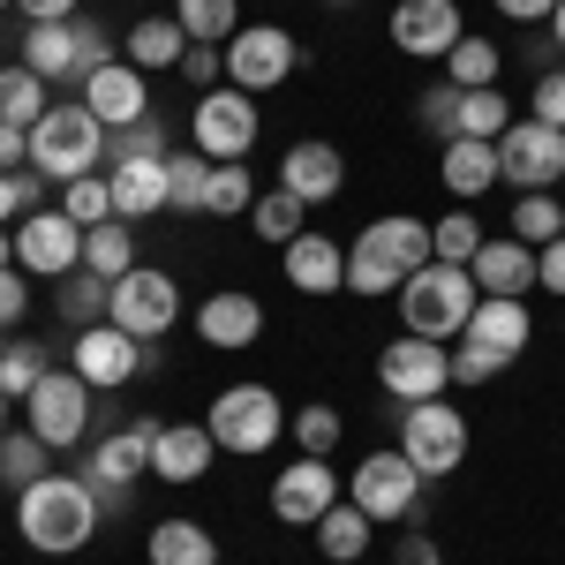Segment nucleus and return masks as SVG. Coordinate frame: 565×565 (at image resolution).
Instances as JSON below:
<instances>
[{"label":"nucleus","instance_id":"a19ab883","mask_svg":"<svg viewBox=\"0 0 565 565\" xmlns=\"http://www.w3.org/2000/svg\"><path fill=\"white\" fill-rule=\"evenodd\" d=\"M204 181H212L204 151H167V212H204Z\"/></svg>","mask_w":565,"mask_h":565},{"label":"nucleus","instance_id":"603ef678","mask_svg":"<svg viewBox=\"0 0 565 565\" xmlns=\"http://www.w3.org/2000/svg\"><path fill=\"white\" fill-rule=\"evenodd\" d=\"M392 565H445V551L430 543V527H407V535L392 543Z\"/></svg>","mask_w":565,"mask_h":565},{"label":"nucleus","instance_id":"13d9d810","mask_svg":"<svg viewBox=\"0 0 565 565\" xmlns=\"http://www.w3.org/2000/svg\"><path fill=\"white\" fill-rule=\"evenodd\" d=\"M551 8L558 0H498V15H513V23H551Z\"/></svg>","mask_w":565,"mask_h":565},{"label":"nucleus","instance_id":"79ce46f5","mask_svg":"<svg viewBox=\"0 0 565 565\" xmlns=\"http://www.w3.org/2000/svg\"><path fill=\"white\" fill-rule=\"evenodd\" d=\"M45 370H53V354H45L39 340H8V354H0V392H8V399H31V392L45 385Z\"/></svg>","mask_w":565,"mask_h":565},{"label":"nucleus","instance_id":"6e6552de","mask_svg":"<svg viewBox=\"0 0 565 565\" xmlns=\"http://www.w3.org/2000/svg\"><path fill=\"white\" fill-rule=\"evenodd\" d=\"M257 98L249 90H234V84H218L196 98V114H189V143L212 159V167H242L249 159V143H257Z\"/></svg>","mask_w":565,"mask_h":565},{"label":"nucleus","instance_id":"f3484780","mask_svg":"<svg viewBox=\"0 0 565 565\" xmlns=\"http://www.w3.org/2000/svg\"><path fill=\"white\" fill-rule=\"evenodd\" d=\"M498 174L513 181L521 196H535V189H551V181H565V129H551V121H535V114H521L513 129L498 136Z\"/></svg>","mask_w":565,"mask_h":565},{"label":"nucleus","instance_id":"ea45409f","mask_svg":"<svg viewBox=\"0 0 565 565\" xmlns=\"http://www.w3.org/2000/svg\"><path fill=\"white\" fill-rule=\"evenodd\" d=\"M287 430H295V445H302L309 460H332L348 423H340V407H332V399H309V407H295V415H287Z\"/></svg>","mask_w":565,"mask_h":565},{"label":"nucleus","instance_id":"4c0bfd02","mask_svg":"<svg viewBox=\"0 0 565 565\" xmlns=\"http://www.w3.org/2000/svg\"><path fill=\"white\" fill-rule=\"evenodd\" d=\"M498 68H505V45H490V39H460L445 53V84L452 90H490Z\"/></svg>","mask_w":565,"mask_h":565},{"label":"nucleus","instance_id":"49530a36","mask_svg":"<svg viewBox=\"0 0 565 565\" xmlns=\"http://www.w3.org/2000/svg\"><path fill=\"white\" fill-rule=\"evenodd\" d=\"M121 159H167V121L151 114V121L114 129V136H106V167H121Z\"/></svg>","mask_w":565,"mask_h":565},{"label":"nucleus","instance_id":"c756f323","mask_svg":"<svg viewBox=\"0 0 565 565\" xmlns=\"http://www.w3.org/2000/svg\"><path fill=\"white\" fill-rule=\"evenodd\" d=\"M181 53H189V31H181L174 15H143L129 39H121V61H129V68H143V76L181 68Z\"/></svg>","mask_w":565,"mask_h":565},{"label":"nucleus","instance_id":"aec40b11","mask_svg":"<svg viewBox=\"0 0 565 565\" xmlns=\"http://www.w3.org/2000/svg\"><path fill=\"white\" fill-rule=\"evenodd\" d=\"M460 39H468L460 0H399V8H392V45H399L407 61H445Z\"/></svg>","mask_w":565,"mask_h":565},{"label":"nucleus","instance_id":"7ed1b4c3","mask_svg":"<svg viewBox=\"0 0 565 565\" xmlns=\"http://www.w3.org/2000/svg\"><path fill=\"white\" fill-rule=\"evenodd\" d=\"M399 302V324L415 332V340H460L468 332V317H476V302H482V287H476V271L468 264H423V271H407V287L392 295Z\"/></svg>","mask_w":565,"mask_h":565},{"label":"nucleus","instance_id":"f03ea898","mask_svg":"<svg viewBox=\"0 0 565 565\" xmlns=\"http://www.w3.org/2000/svg\"><path fill=\"white\" fill-rule=\"evenodd\" d=\"M437 249H430V218L415 212H385L362 226V242L348 249V295H370V302H385L407 287V271H423Z\"/></svg>","mask_w":565,"mask_h":565},{"label":"nucleus","instance_id":"09e8293b","mask_svg":"<svg viewBox=\"0 0 565 565\" xmlns=\"http://www.w3.org/2000/svg\"><path fill=\"white\" fill-rule=\"evenodd\" d=\"M415 121H423L437 143H452V136H460V90H452V84H430L423 98H415Z\"/></svg>","mask_w":565,"mask_h":565},{"label":"nucleus","instance_id":"473e14b6","mask_svg":"<svg viewBox=\"0 0 565 565\" xmlns=\"http://www.w3.org/2000/svg\"><path fill=\"white\" fill-rule=\"evenodd\" d=\"M39 476H53V445L39 430H0V490H31Z\"/></svg>","mask_w":565,"mask_h":565},{"label":"nucleus","instance_id":"58836bf2","mask_svg":"<svg viewBox=\"0 0 565 565\" xmlns=\"http://www.w3.org/2000/svg\"><path fill=\"white\" fill-rule=\"evenodd\" d=\"M505 234H513V242H527V249H551V242L565 234V204L551 196V189H535V196H521V204H513V226H505Z\"/></svg>","mask_w":565,"mask_h":565},{"label":"nucleus","instance_id":"c03bdc74","mask_svg":"<svg viewBox=\"0 0 565 565\" xmlns=\"http://www.w3.org/2000/svg\"><path fill=\"white\" fill-rule=\"evenodd\" d=\"M430 249H437V264H476V249H482V218H476V212H445V218H430Z\"/></svg>","mask_w":565,"mask_h":565},{"label":"nucleus","instance_id":"2f4dec72","mask_svg":"<svg viewBox=\"0 0 565 565\" xmlns=\"http://www.w3.org/2000/svg\"><path fill=\"white\" fill-rule=\"evenodd\" d=\"M53 309H61V324L68 332H84V324H106V309H114V279H98V271H68L61 287H53Z\"/></svg>","mask_w":565,"mask_h":565},{"label":"nucleus","instance_id":"dca6fc26","mask_svg":"<svg viewBox=\"0 0 565 565\" xmlns=\"http://www.w3.org/2000/svg\"><path fill=\"white\" fill-rule=\"evenodd\" d=\"M377 385L407 407V399H437V392L452 385V348L445 340H415V332H399L377 348Z\"/></svg>","mask_w":565,"mask_h":565},{"label":"nucleus","instance_id":"37998d69","mask_svg":"<svg viewBox=\"0 0 565 565\" xmlns=\"http://www.w3.org/2000/svg\"><path fill=\"white\" fill-rule=\"evenodd\" d=\"M249 204H257L249 167H212V181H204V218H249Z\"/></svg>","mask_w":565,"mask_h":565},{"label":"nucleus","instance_id":"338daca9","mask_svg":"<svg viewBox=\"0 0 565 565\" xmlns=\"http://www.w3.org/2000/svg\"><path fill=\"white\" fill-rule=\"evenodd\" d=\"M0 354H8V332H0Z\"/></svg>","mask_w":565,"mask_h":565},{"label":"nucleus","instance_id":"052dcab7","mask_svg":"<svg viewBox=\"0 0 565 565\" xmlns=\"http://www.w3.org/2000/svg\"><path fill=\"white\" fill-rule=\"evenodd\" d=\"M23 212V174H0V226Z\"/></svg>","mask_w":565,"mask_h":565},{"label":"nucleus","instance_id":"bf43d9fd","mask_svg":"<svg viewBox=\"0 0 565 565\" xmlns=\"http://www.w3.org/2000/svg\"><path fill=\"white\" fill-rule=\"evenodd\" d=\"M452 385H490V370H482L476 354H460V348H452Z\"/></svg>","mask_w":565,"mask_h":565},{"label":"nucleus","instance_id":"f8f14e48","mask_svg":"<svg viewBox=\"0 0 565 565\" xmlns=\"http://www.w3.org/2000/svg\"><path fill=\"white\" fill-rule=\"evenodd\" d=\"M348 498L370 513L377 527L392 521H415V505H423V476H415V460L399 452V445H377L362 468L348 476Z\"/></svg>","mask_w":565,"mask_h":565},{"label":"nucleus","instance_id":"f257e3e1","mask_svg":"<svg viewBox=\"0 0 565 565\" xmlns=\"http://www.w3.org/2000/svg\"><path fill=\"white\" fill-rule=\"evenodd\" d=\"M98 490H90L84 476H39L31 490H15V535L31 543V551H45V558H68V551H84L90 535H98Z\"/></svg>","mask_w":565,"mask_h":565},{"label":"nucleus","instance_id":"bb28decb","mask_svg":"<svg viewBox=\"0 0 565 565\" xmlns=\"http://www.w3.org/2000/svg\"><path fill=\"white\" fill-rule=\"evenodd\" d=\"M106 189H114V218L143 226L151 212H167V159H121L106 167Z\"/></svg>","mask_w":565,"mask_h":565},{"label":"nucleus","instance_id":"de8ad7c7","mask_svg":"<svg viewBox=\"0 0 565 565\" xmlns=\"http://www.w3.org/2000/svg\"><path fill=\"white\" fill-rule=\"evenodd\" d=\"M61 212L76 218V226H106L114 218V189H106V174H84L61 189Z\"/></svg>","mask_w":565,"mask_h":565},{"label":"nucleus","instance_id":"c9c22d12","mask_svg":"<svg viewBox=\"0 0 565 565\" xmlns=\"http://www.w3.org/2000/svg\"><path fill=\"white\" fill-rule=\"evenodd\" d=\"M45 106H53V84H45V76H31L23 61H15V68H0V121H15V129H39Z\"/></svg>","mask_w":565,"mask_h":565},{"label":"nucleus","instance_id":"69168bd1","mask_svg":"<svg viewBox=\"0 0 565 565\" xmlns=\"http://www.w3.org/2000/svg\"><path fill=\"white\" fill-rule=\"evenodd\" d=\"M8 8H15V0H0V15H8Z\"/></svg>","mask_w":565,"mask_h":565},{"label":"nucleus","instance_id":"393cba45","mask_svg":"<svg viewBox=\"0 0 565 565\" xmlns=\"http://www.w3.org/2000/svg\"><path fill=\"white\" fill-rule=\"evenodd\" d=\"M212 460H218V445H212V430H204V423H167V430H159V445H151V476L174 482V490L204 482V476H212Z\"/></svg>","mask_w":565,"mask_h":565},{"label":"nucleus","instance_id":"a878e982","mask_svg":"<svg viewBox=\"0 0 565 565\" xmlns=\"http://www.w3.org/2000/svg\"><path fill=\"white\" fill-rule=\"evenodd\" d=\"M468 271H476L482 295H513V302H527V287H535V249L513 242V234H482V249H476Z\"/></svg>","mask_w":565,"mask_h":565},{"label":"nucleus","instance_id":"6e6d98bb","mask_svg":"<svg viewBox=\"0 0 565 565\" xmlns=\"http://www.w3.org/2000/svg\"><path fill=\"white\" fill-rule=\"evenodd\" d=\"M535 287H551V295H565V234L551 242V249H535Z\"/></svg>","mask_w":565,"mask_h":565},{"label":"nucleus","instance_id":"6ab92c4d","mask_svg":"<svg viewBox=\"0 0 565 565\" xmlns=\"http://www.w3.org/2000/svg\"><path fill=\"white\" fill-rule=\"evenodd\" d=\"M332 505H340V476H332V460H309V452H295V460L271 476V521L317 527Z\"/></svg>","mask_w":565,"mask_h":565},{"label":"nucleus","instance_id":"e433bc0d","mask_svg":"<svg viewBox=\"0 0 565 565\" xmlns=\"http://www.w3.org/2000/svg\"><path fill=\"white\" fill-rule=\"evenodd\" d=\"M174 23L189 31V45H226L242 31V0H174Z\"/></svg>","mask_w":565,"mask_h":565},{"label":"nucleus","instance_id":"4d7b16f0","mask_svg":"<svg viewBox=\"0 0 565 565\" xmlns=\"http://www.w3.org/2000/svg\"><path fill=\"white\" fill-rule=\"evenodd\" d=\"M23 8V23H68L76 15V0H15Z\"/></svg>","mask_w":565,"mask_h":565},{"label":"nucleus","instance_id":"a211bd4d","mask_svg":"<svg viewBox=\"0 0 565 565\" xmlns=\"http://www.w3.org/2000/svg\"><path fill=\"white\" fill-rule=\"evenodd\" d=\"M84 264V226L61 212V204H45V212H23L15 226V271H31V279H68Z\"/></svg>","mask_w":565,"mask_h":565},{"label":"nucleus","instance_id":"4be33fe9","mask_svg":"<svg viewBox=\"0 0 565 565\" xmlns=\"http://www.w3.org/2000/svg\"><path fill=\"white\" fill-rule=\"evenodd\" d=\"M196 340L218 354H242L264 340V302L249 295V287H218V295H204V309H196Z\"/></svg>","mask_w":565,"mask_h":565},{"label":"nucleus","instance_id":"0e129e2a","mask_svg":"<svg viewBox=\"0 0 565 565\" xmlns=\"http://www.w3.org/2000/svg\"><path fill=\"white\" fill-rule=\"evenodd\" d=\"M8 407H15V399H8V392H0V430H8Z\"/></svg>","mask_w":565,"mask_h":565},{"label":"nucleus","instance_id":"3c124183","mask_svg":"<svg viewBox=\"0 0 565 565\" xmlns=\"http://www.w3.org/2000/svg\"><path fill=\"white\" fill-rule=\"evenodd\" d=\"M527 114H535V121H551V129H565V68H543V76H535Z\"/></svg>","mask_w":565,"mask_h":565},{"label":"nucleus","instance_id":"b1692460","mask_svg":"<svg viewBox=\"0 0 565 565\" xmlns=\"http://www.w3.org/2000/svg\"><path fill=\"white\" fill-rule=\"evenodd\" d=\"M279 264H287V287H295V295H340V287H348V249H340L324 226H309L302 242H287Z\"/></svg>","mask_w":565,"mask_h":565},{"label":"nucleus","instance_id":"39448f33","mask_svg":"<svg viewBox=\"0 0 565 565\" xmlns=\"http://www.w3.org/2000/svg\"><path fill=\"white\" fill-rule=\"evenodd\" d=\"M106 121L90 114V106H45V121L31 129V167H39L45 181H84L106 167Z\"/></svg>","mask_w":565,"mask_h":565},{"label":"nucleus","instance_id":"cd10ccee","mask_svg":"<svg viewBox=\"0 0 565 565\" xmlns=\"http://www.w3.org/2000/svg\"><path fill=\"white\" fill-rule=\"evenodd\" d=\"M437 174H445V189H452L460 204H476V196H490V189L505 181V174H498V143H482V136H452Z\"/></svg>","mask_w":565,"mask_h":565},{"label":"nucleus","instance_id":"f704fd0d","mask_svg":"<svg viewBox=\"0 0 565 565\" xmlns=\"http://www.w3.org/2000/svg\"><path fill=\"white\" fill-rule=\"evenodd\" d=\"M84 271H98V279H121V271H136V226H129V218L84 226Z\"/></svg>","mask_w":565,"mask_h":565},{"label":"nucleus","instance_id":"ddd939ff","mask_svg":"<svg viewBox=\"0 0 565 565\" xmlns=\"http://www.w3.org/2000/svg\"><path fill=\"white\" fill-rule=\"evenodd\" d=\"M106 324H121L136 340H167L181 324V287L174 271H159V264H136L114 279V309H106Z\"/></svg>","mask_w":565,"mask_h":565},{"label":"nucleus","instance_id":"412c9836","mask_svg":"<svg viewBox=\"0 0 565 565\" xmlns=\"http://www.w3.org/2000/svg\"><path fill=\"white\" fill-rule=\"evenodd\" d=\"M279 189H287V196H302L309 212H317V204H332V196L348 189V159H340V143H324V136L287 143V159H279Z\"/></svg>","mask_w":565,"mask_h":565},{"label":"nucleus","instance_id":"20e7f679","mask_svg":"<svg viewBox=\"0 0 565 565\" xmlns=\"http://www.w3.org/2000/svg\"><path fill=\"white\" fill-rule=\"evenodd\" d=\"M204 430H212L218 452H234V460H264L279 437H287V399L271 385H226L204 407Z\"/></svg>","mask_w":565,"mask_h":565},{"label":"nucleus","instance_id":"e2e57ef3","mask_svg":"<svg viewBox=\"0 0 565 565\" xmlns=\"http://www.w3.org/2000/svg\"><path fill=\"white\" fill-rule=\"evenodd\" d=\"M551 45H565V0L551 8Z\"/></svg>","mask_w":565,"mask_h":565},{"label":"nucleus","instance_id":"4468645a","mask_svg":"<svg viewBox=\"0 0 565 565\" xmlns=\"http://www.w3.org/2000/svg\"><path fill=\"white\" fill-rule=\"evenodd\" d=\"M90 415H98V392L76 377V370H45V385L23 399V430H39L53 452H68V445H84Z\"/></svg>","mask_w":565,"mask_h":565},{"label":"nucleus","instance_id":"423d86ee","mask_svg":"<svg viewBox=\"0 0 565 565\" xmlns=\"http://www.w3.org/2000/svg\"><path fill=\"white\" fill-rule=\"evenodd\" d=\"M106 61H121L98 15H68V23H23V68L61 84V76H98Z\"/></svg>","mask_w":565,"mask_h":565},{"label":"nucleus","instance_id":"5701e85b","mask_svg":"<svg viewBox=\"0 0 565 565\" xmlns=\"http://www.w3.org/2000/svg\"><path fill=\"white\" fill-rule=\"evenodd\" d=\"M84 106L106 129H129V121H151V84H143V68H129V61H106L98 76H84Z\"/></svg>","mask_w":565,"mask_h":565},{"label":"nucleus","instance_id":"680f3d73","mask_svg":"<svg viewBox=\"0 0 565 565\" xmlns=\"http://www.w3.org/2000/svg\"><path fill=\"white\" fill-rule=\"evenodd\" d=\"M15 264V226H0V271Z\"/></svg>","mask_w":565,"mask_h":565},{"label":"nucleus","instance_id":"8fccbe9b","mask_svg":"<svg viewBox=\"0 0 565 565\" xmlns=\"http://www.w3.org/2000/svg\"><path fill=\"white\" fill-rule=\"evenodd\" d=\"M174 76H189V84H196V98H204V90H218V76H226V45H189Z\"/></svg>","mask_w":565,"mask_h":565},{"label":"nucleus","instance_id":"9d476101","mask_svg":"<svg viewBox=\"0 0 565 565\" xmlns=\"http://www.w3.org/2000/svg\"><path fill=\"white\" fill-rule=\"evenodd\" d=\"M68 370H76L90 392H121L136 370H159V348L136 340V332H121V324H84V332L68 340Z\"/></svg>","mask_w":565,"mask_h":565},{"label":"nucleus","instance_id":"a18cd8bd","mask_svg":"<svg viewBox=\"0 0 565 565\" xmlns=\"http://www.w3.org/2000/svg\"><path fill=\"white\" fill-rule=\"evenodd\" d=\"M505 129H513V114H505L498 84H490V90H460V136H482V143H498Z\"/></svg>","mask_w":565,"mask_h":565},{"label":"nucleus","instance_id":"0eeeda50","mask_svg":"<svg viewBox=\"0 0 565 565\" xmlns=\"http://www.w3.org/2000/svg\"><path fill=\"white\" fill-rule=\"evenodd\" d=\"M399 452L415 460L423 482H445L452 468H468V415L445 407V392L437 399H407L399 407Z\"/></svg>","mask_w":565,"mask_h":565},{"label":"nucleus","instance_id":"7c9ffc66","mask_svg":"<svg viewBox=\"0 0 565 565\" xmlns=\"http://www.w3.org/2000/svg\"><path fill=\"white\" fill-rule=\"evenodd\" d=\"M370 527L377 521H370L354 498H340V505L317 521V551H324V565H362L370 558Z\"/></svg>","mask_w":565,"mask_h":565},{"label":"nucleus","instance_id":"5fc2aeb1","mask_svg":"<svg viewBox=\"0 0 565 565\" xmlns=\"http://www.w3.org/2000/svg\"><path fill=\"white\" fill-rule=\"evenodd\" d=\"M23 167H31V129L0 121V174H23Z\"/></svg>","mask_w":565,"mask_h":565},{"label":"nucleus","instance_id":"c85d7f7f","mask_svg":"<svg viewBox=\"0 0 565 565\" xmlns=\"http://www.w3.org/2000/svg\"><path fill=\"white\" fill-rule=\"evenodd\" d=\"M143 558H151V565H226V558H218V543H212V527L181 521V513L143 535Z\"/></svg>","mask_w":565,"mask_h":565},{"label":"nucleus","instance_id":"72a5a7b5","mask_svg":"<svg viewBox=\"0 0 565 565\" xmlns=\"http://www.w3.org/2000/svg\"><path fill=\"white\" fill-rule=\"evenodd\" d=\"M249 226H257L264 249H287V242H302V234H309V204H302V196H287V189H271V196L249 204Z\"/></svg>","mask_w":565,"mask_h":565},{"label":"nucleus","instance_id":"2eb2a0df","mask_svg":"<svg viewBox=\"0 0 565 565\" xmlns=\"http://www.w3.org/2000/svg\"><path fill=\"white\" fill-rule=\"evenodd\" d=\"M527 340H535V317H527V302H513V295H482L476 317H468V332L452 340L460 354H476L482 370L498 377V370H513L527 354Z\"/></svg>","mask_w":565,"mask_h":565},{"label":"nucleus","instance_id":"1a4fd4ad","mask_svg":"<svg viewBox=\"0 0 565 565\" xmlns=\"http://www.w3.org/2000/svg\"><path fill=\"white\" fill-rule=\"evenodd\" d=\"M159 430H167V423H159V415H143V423H129V430H106L84 452V482L98 490V505H106V513H121V505H129V482L151 468Z\"/></svg>","mask_w":565,"mask_h":565},{"label":"nucleus","instance_id":"864d4df0","mask_svg":"<svg viewBox=\"0 0 565 565\" xmlns=\"http://www.w3.org/2000/svg\"><path fill=\"white\" fill-rule=\"evenodd\" d=\"M23 309H31V287H23V271L8 264V271H0V332L23 324Z\"/></svg>","mask_w":565,"mask_h":565},{"label":"nucleus","instance_id":"9b49d317","mask_svg":"<svg viewBox=\"0 0 565 565\" xmlns=\"http://www.w3.org/2000/svg\"><path fill=\"white\" fill-rule=\"evenodd\" d=\"M295 61H302V45L287 23H242L234 39H226V84L264 98V90H279L295 76Z\"/></svg>","mask_w":565,"mask_h":565}]
</instances>
